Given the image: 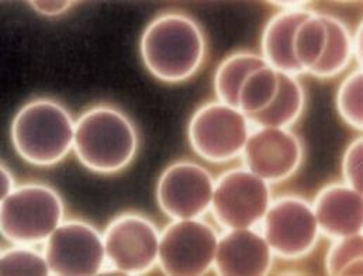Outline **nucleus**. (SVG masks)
I'll return each instance as SVG.
<instances>
[{"mask_svg":"<svg viewBox=\"0 0 363 276\" xmlns=\"http://www.w3.org/2000/svg\"><path fill=\"white\" fill-rule=\"evenodd\" d=\"M140 54L154 78L175 85L200 71L207 55V41L201 26L191 16L165 11L144 28Z\"/></svg>","mask_w":363,"mask_h":276,"instance_id":"1","label":"nucleus"},{"mask_svg":"<svg viewBox=\"0 0 363 276\" xmlns=\"http://www.w3.org/2000/svg\"><path fill=\"white\" fill-rule=\"evenodd\" d=\"M133 120L110 104H96L75 121L74 153L93 174L114 175L127 170L138 153Z\"/></svg>","mask_w":363,"mask_h":276,"instance_id":"2","label":"nucleus"},{"mask_svg":"<svg viewBox=\"0 0 363 276\" xmlns=\"http://www.w3.org/2000/svg\"><path fill=\"white\" fill-rule=\"evenodd\" d=\"M75 121L68 109L50 97H35L20 107L10 126L16 154L30 165L48 168L74 151Z\"/></svg>","mask_w":363,"mask_h":276,"instance_id":"3","label":"nucleus"},{"mask_svg":"<svg viewBox=\"0 0 363 276\" xmlns=\"http://www.w3.org/2000/svg\"><path fill=\"white\" fill-rule=\"evenodd\" d=\"M65 217L61 194L40 182L16 186L0 204V233L18 245H40L60 227Z\"/></svg>","mask_w":363,"mask_h":276,"instance_id":"4","label":"nucleus"},{"mask_svg":"<svg viewBox=\"0 0 363 276\" xmlns=\"http://www.w3.org/2000/svg\"><path fill=\"white\" fill-rule=\"evenodd\" d=\"M251 128L248 117L240 109L216 100L204 103L193 113L187 138L201 160L225 164L242 155Z\"/></svg>","mask_w":363,"mask_h":276,"instance_id":"5","label":"nucleus"},{"mask_svg":"<svg viewBox=\"0 0 363 276\" xmlns=\"http://www.w3.org/2000/svg\"><path fill=\"white\" fill-rule=\"evenodd\" d=\"M161 233L147 216L127 211L114 217L103 233L106 271L145 275L158 265Z\"/></svg>","mask_w":363,"mask_h":276,"instance_id":"6","label":"nucleus"},{"mask_svg":"<svg viewBox=\"0 0 363 276\" xmlns=\"http://www.w3.org/2000/svg\"><path fill=\"white\" fill-rule=\"evenodd\" d=\"M272 189L245 167L223 172L214 184L211 213L225 230L255 228L271 206Z\"/></svg>","mask_w":363,"mask_h":276,"instance_id":"7","label":"nucleus"},{"mask_svg":"<svg viewBox=\"0 0 363 276\" xmlns=\"http://www.w3.org/2000/svg\"><path fill=\"white\" fill-rule=\"evenodd\" d=\"M218 237L201 219L172 220L160 237V270L168 276L208 274L214 268Z\"/></svg>","mask_w":363,"mask_h":276,"instance_id":"8","label":"nucleus"},{"mask_svg":"<svg viewBox=\"0 0 363 276\" xmlns=\"http://www.w3.org/2000/svg\"><path fill=\"white\" fill-rule=\"evenodd\" d=\"M261 233L273 255L291 261L310 255L321 236L311 203L297 194H283L271 202Z\"/></svg>","mask_w":363,"mask_h":276,"instance_id":"9","label":"nucleus"},{"mask_svg":"<svg viewBox=\"0 0 363 276\" xmlns=\"http://www.w3.org/2000/svg\"><path fill=\"white\" fill-rule=\"evenodd\" d=\"M44 244L51 275L94 276L106 271L103 236L88 221L64 220Z\"/></svg>","mask_w":363,"mask_h":276,"instance_id":"10","label":"nucleus"},{"mask_svg":"<svg viewBox=\"0 0 363 276\" xmlns=\"http://www.w3.org/2000/svg\"><path fill=\"white\" fill-rule=\"evenodd\" d=\"M214 184V178L203 165L177 161L158 180L157 203L172 220L201 219L211 209Z\"/></svg>","mask_w":363,"mask_h":276,"instance_id":"11","label":"nucleus"},{"mask_svg":"<svg viewBox=\"0 0 363 276\" xmlns=\"http://www.w3.org/2000/svg\"><path fill=\"white\" fill-rule=\"evenodd\" d=\"M241 157L244 167L265 182L281 184L300 170L304 147L290 128L254 127Z\"/></svg>","mask_w":363,"mask_h":276,"instance_id":"12","label":"nucleus"},{"mask_svg":"<svg viewBox=\"0 0 363 276\" xmlns=\"http://www.w3.org/2000/svg\"><path fill=\"white\" fill-rule=\"evenodd\" d=\"M272 265V250L261 231L233 228L218 237L213 268L217 275H268Z\"/></svg>","mask_w":363,"mask_h":276,"instance_id":"13","label":"nucleus"},{"mask_svg":"<svg viewBox=\"0 0 363 276\" xmlns=\"http://www.w3.org/2000/svg\"><path fill=\"white\" fill-rule=\"evenodd\" d=\"M320 234L330 240L362 234V192L345 182L325 184L311 203Z\"/></svg>","mask_w":363,"mask_h":276,"instance_id":"14","label":"nucleus"},{"mask_svg":"<svg viewBox=\"0 0 363 276\" xmlns=\"http://www.w3.org/2000/svg\"><path fill=\"white\" fill-rule=\"evenodd\" d=\"M314 10L291 6L273 14L267 23L261 38V55L277 72L298 77L303 74L294 57V37L297 28Z\"/></svg>","mask_w":363,"mask_h":276,"instance_id":"15","label":"nucleus"},{"mask_svg":"<svg viewBox=\"0 0 363 276\" xmlns=\"http://www.w3.org/2000/svg\"><path fill=\"white\" fill-rule=\"evenodd\" d=\"M306 91L294 75L279 72V88L271 104L262 111L248 116L252 127L290 128L304 113Z\"/></svg>","mask_w":363,"mask_h":276,"instance_id":"16","label":"nucleus"},{"mask_svg":"<svg viewBox=\"0 0 363 276\" xmlns=\"http://www.w3.org/2000/svg\"><path fill=\"white\" fill-rule=\"evenodd\" d=\"M321 16L327 27V41L323 57L308 74L318 79H333L347 71L354 61L352 33L341 18L324 13Z\"/></svg>","mask_w":363,"mask_h":276,"instance_id":"17","label":"nucleus"},{"mask_svg":"<svg viewBox=\"0 0 363 276\" xmlns=\"http://www.w3.org/2000/svg\"><path fill=\"white\" fill-rule=\"evenodd\" d=\"M267 65L262 55L252 51H237L225 57L214 74L217 100L238 109V99L244 82L254 71Z\"/></svg>","mask_w":363,"mask_h":276,"instance_id":"18","label":"nucleus"},{"mask_svg":"<svg viewBox=\"0 0 363 276\" xmlns=\"http://www.w3.org/2000/svg\"><path fill=\"white\" fill-rule=\"evenodd\" d=\"M327 41V27L321 13L314 11L296 31L294 57L303 74H308L320 61Z\"/></svg>","mask_w":363,"mask_h":276,"instance_id":"19","label":"nucleus"},{"mask_svg":"<svg viewBox=\"0 0 363 276\" xmlns=\"http://www.w3.org/2000/svg\"><path fill=\"white\" fill-rule=\"evenodd\" d=\"M279 88V72L269 65L254 71L244 82L238 109L248 117L262 111L271 104Z\"/></svg>","mask_w":363,"mask_h":276,"instance_id":"20","label":"nucleus"},{"mask_svg":"<svg viewBox=\"0 0 363 276\" xmlns=\"http://www.w3.org/2000/svg\"><path fill=\"white\" fill-rule=\"evenodd\" d=\"M362 234L333 240L325 255L328 275H362Z\"/></svg>","mask_w":363,"mask_h":276,"instance_id":"21","label":"nucleus"},{"mask_svg":"<svg viewBox=\"0 0 363 276\" xmlns=\"http://www.w3.org/2000/svg\"><path fill=\"white\" fill-rule=\"evenodd\" d=\"M1 275H51L44 253L37 251L33 245H18L1 251L0 255Z\"/></svg>","mask_w":363,"mask_h":276,"instance_id":"22","label":"nucleus"},{"mask_svg":"<svg viewBox=\"0 0 363 276\" xmlns=\"http://www.w3.org/2000/svg\"><path fill=\"white\" fill-rule=\"evenodd\" d=\"M362 82V70L357 68L341 82L337 92L340 117L358 131L363 128Z\"/></svg>","mask_w":363,"mask_h":276,"instance_id":"23","label":"nucleus"},{"mask_svg":"<svg viewBox=\"0 0 363 276\" xmlns=\"http://www.w3.org/2000/svg\"><path fill=\"white\" fill-rule=\"evenodd\" d=\"M362 137L355 138L342 157V178L344 182L362 192Z\"/></svg>","mask_w":363,"mask_h":276,"instance_id":"24","label":"nucleus"},{"mask_svg":"<svg viewBox=\"0 0 363 276\" xmlns=\"http://www.w3.org/2000/svg\"><path fill=\"white\" fill-rule=\"evenodd\" d=\"M30 6L40 13L41 16L45 17H57V16H62L64 13H67L68 10H71L77 1H41V0H33L28 1Z\"/></svg>","mask_w":363,"mask_h":276,"instance_id":"25","label":"nucleus"},{"mask_svg":"<svg viewBox=\"0 0 363 276\" xmlns=\"http://www.w3.org/2000/svg\"><path fill=\"white\" fill-rule=\"evenodd\" d=\"M0 178H1V199H3L16 187V181L11 171L4 164H1L0 167Z\"/></svg>","mask_w":363,"mask_h":276,"instance_id":"26","label":"nucleus"},{"mask_svg":"<svg viewBox=\"0 0 363 276\" xmlns=\"http://www.w3.org/2000/svg\"><path fill=\"white\" fill-rule=\"evenodd\" d=\"M352 51L354 60H357L358 64L362 65V24H359L357 33L352 35Z\"/></svg>","mask_w":363,"mask_h":276,"instance_id":"27","label":"nucleus"}]
</instances>
